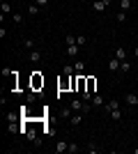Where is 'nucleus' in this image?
Wrapping results in <instances>:
<instances>
[{
    "mask_svg": "<svg viewBox=\"0 0 138 154\" xmlns=\"http://www.w3.org/2000/svg\"><path fill=\"white\" fill-rule=\"evenodd\" d=\"M113 0H94V2H92V9H94V12L97 14H101V12H106V9H108V5H111Z\"/></svg>",
    "mask_w": 138,
    "mask_h": 154,
    "instance_id": "obj_1",
    "label": "nucleus"
},
{
    "mask_svg": "<svg viewBox=\"0 0 138 154\" xmlns=\"http://www.w3.org/2000/svg\"><path fill=\"white\" fill-rule=\"evenodd\" d=\"M83 120H85V113H72V117H69V124L72 127H78V124H83Z\"/></svg>",
    "mask_w": 138,
    "mask_h": 154,
    "instance_id": "obj_2",
    "label": "nucleus"
},
{
    "mask_svg": "<svg viewBox=\"0 0 138 154\" xmlns=\"http://www.w3.org/2000/svg\"><path fill=\"white\" fill-rule=\"evenodd\" d=\"M90 103L94 106V108H104L106 106V99L101 94H92V99H90Z\"/></svg>",
    "mask_w": 138,
    "mask_h": 154,
    "instance_id": "obj_3",
    "label": "nucleus"
},
{
    "mask_svg": "<svg viewBox=\"0 0 138 154\" xmlns=\"http://www.w3.org/2000/svg\"><path fill=\"white\" fill-rule=\"evenodd\" d=\"M120 67H122V60H118V58L108 60V69H111L113 74H120Z\"/></svg>",
    "mask_w": 138,
    "mask_h": 154,
    "instance_id": "obj_4",
    "label": "nucleus"
},
{
    "mask_svg": "<svg viewBox=\"0 0 138 154\" xmlns=\"http://www.w3.org/2000/svg\"><path fill=\"white\" fill-rule=\"evenodd\" d=\"M32 88H44V76H41L39 71L32 74Z\"/></svg>",
    "mask_w": 138,
    "mask_h": 154,
    "instance_id": "obj_5",
    "label": "nucleus"
},
{
    "mask_svg": "<svg viewBox=\"0 0 138 154\" xmlns=\"http://www.w3.org/2000/svg\"><path fill=\"white\" fill-rule=\"evenodd\" d=\"M115 58H118V60H127V58H129V53H127L124 46H118V48H115Z\"/></svg>",
    "mask_w": 138,
    "mask_h": 154,
    "instance_id": "obj_6",
    "label": "nucleus"
},
{
    "mask_svg": "<svg viewBox=\"0 0 138 154\" xmlns=\"http://www.w3.org/2000/svg\"><path fill=\"white\" fill-rule=\"evenodd\" d=\"M124 101L129 103V106H136V108H138V97H136V94H131V92L124 97Z\"/></svg>",
    "mask_w": 138,
    "mask_h": 154,
    "instance_id": "obj_7",
    "label": "nucleus"
},
{
    "mask_svg": "<svg viewBox=\"0 0 138 154\" xmlns=\"http://www.w3.org/2000/svg\"><path fill=\"white\" fill-rule=\"evenodd\" d=\"M78 48H81L78 44H72V46H67V55H72V58H76V55H78Z\"/></svg>",
    "mask_w": 138,
    "mask_h": 154,
    "instance_id": "obj_8",
    "label": "nucleus"
},
{
    "mask_svg": "<svg viewBox=\"0 0 138 154\" xmlns=\"http://www.w3.org/2000/svg\"><path fill=\"white\" fill-rule=\"evenodd\" d=\"M74 71H76V74H83V71H85V62H83V60H76V62H74Z\"/></svg>",
    "mask_w": 138,
    "mask_h": 154,
    "instance_id": "obj_9",
    "label": "nucleus"
},
{
    "mask_svg": "<svg viewBox=\"0 0 138 154\" xmlns=\"http://www.w3.org/2000/svg\"><path fill=\"white\" fill-rule=\"evenodd\" d=\"M28 58H30V62L37 64V62L41 60V53H39V51H30V53H28Z\"/></svg>",
    "mask_w": 138,
    "mask_h": 154,
    "instance_id": "obj_10",
    "label": "nucleus"
},
{
    "mask_svg": "<svg viewBox=\"0 0 138 154\" xmlns=\"http://www.w3.org/2000/svg\"><path fill=\"white\" fill-rule=\"evenodd\" d=\"M106 110H108V113H111V110H115V108H120V101L118 99H113V101H106V106H104Z\"/></svg>",
    "mask_w": 138,
    "mask_h": 154,
    "instance_id": "obj_11",
    "label": "nucleus"
},
{
    "mask_svg": "<svg viewBox=\"0 0 138 154\" xmlns=\"http://www.w3.org/2000/svg\"><path fill=\"white\" fill-rule=\"evenodd\" d=\"M67 147H69V143H65V140H60L58 145H55V154H62V152H67Z\"/></svg>",
    "mask_w": 138,
    "mask_h": 154,
    "instance_id": "obj_12",
    "label": "nucleus"
},
{
    "mask_svg": "<svg viewBox=\"0 0 138 154\" xmlns=\"http://www.w3.org/2000/svg\"><path fill=\"white\" fill-rule=\"evenodd\" d=\"M28 14H30V16H37V14H39V5H37V2H30V7H28Z\"/></svg>",
    "mask_w": 138,
    "mask_h": 154,
    "instance_id": "obj_13",
    "label": "nucleus"
},
{
    "mask_svg": "<svg viewBox=\"0 0 138 154\" xmlns=\"http://www.w3.org/2000/svg\"><path fill=\"white\" fill-rule=\"evenodd\" d=\"M120 9H122V12H129V9H131V0H120Z\"/></svg>",
    "mask_w": 138,
    "mask_h": 154,
    "instance_id": "obj_14",
    "label": "nucleus"
},
{
    "mask_svg": "<svg viewBox=\"0 0 138 154\" xmlns=\"http://www.w3.org/2000/svg\"><path fill=\"white\" fill-rule=\"evenodd\" d=\"M0 12H2V16H5V14H12V7H9V2H5V0H2V5H0Z\"/></svg>",
    "mask_w": 138,
    "mask_h": 154,
    "instance_id": "obj_15",
    "label": "nucleus"
},
{
    "mask_svg": "<svg viewBox=\"0 0 138 154\" xmlns=\"http://www.w3.org/2000/svg\"><path fill=\"white\" fill-rule=\"evenodd\" d=\"M94 85H97V81H94V78L90 76V78H87V88H85V90H87V92H92V94H94Z\"/></svg>",
    "mask_w": 138,
    "mask_h": 154,
    "instance_id": "obj_16",
    "label": "nucleus"
},
{
    "mask_svg": "<svg viewBox=\"0 0 138 154\" xmlns=\"http://www.w3.org/2000/svg\"><path fill=\"white\" fill-rule=\"evenodd\" d=\"M23 46L28 51H35V39H23Z\"/></svg>",
    "mask_w": 138,
    "mask_h": 154,
    "instance_id": "obj_17",
    "label": "nucleus"
},
{
    "mask_svg": "<svg viewBox=\"0 0 138 154\" xmlns=\"http://www.w3.org/2000/svg\"><path fill=\"white\" fill-rule=\"evenodd\" d=\"M78 143H69V147H67V152H69V154H76V152H78Z\"/></svg>",
    "mask_w": 138,
    "mask_h": 154,
    "instance_id": "obj_18",
    "label": "nucleus"
},
{
    "mask_svg": "<svg viewBox=\"0 0 138 154\" xmlns=\"http://www.w3.org/2000/svg\"><path fill=\"white\" fill-rule=\"evenodd\" d=\"M108 115H111V120H115V122H118L120 117H122V113H120V108H115V110H111Z\"/></svg>",
    "mask_w": 138,
    "mask_h": 154,
    "instance_id": "obj_19",
    "label": "nucleus"
},
{
    "mask_svg": "<svg viewBox=\"0 0 138 154\" xmlns=\"http://www.w3.org/2000/svg\"><path fill=\"white\" fill-rule=\"evenodd\" d=\"M65 44H67V46L76 44V35H67V37H65Z\"/></svg>",
    "mask_w": 138,
    "mask_h": 154,
    "instance_id": "obj_20",
    "label": "nucleus"
},
{
    "mask_svg": "<svg viewBox=\"0 0 138 154\" xmlns=\"http://www.w3.org/2000/svg\"><path fill=\"white\" fill-rule=\"evenodd\" d=\"M26 101L28 103H35V101H37V94H35V92H28V94H26Z\"/></svg>",
    "mask_w": 138,
    "mask_h": 154,
    "instance_id": "obj_21",
    "label": "nucleus"
},
{
    "mask_svg": "<svg viewBox=\"0 0 138 154\" xmlns=\"http://www.w3.org/2000/svg\"><path fill=\"white\" fill-rule=\"evenodd\" d=\"M115 19H118V23H124V21H127V12H122V9H120Z\"/></svg>",
    "mask_w": 138,
    "mask_h": 154,
    "instance_id": "obj_22",
    "label": "nucleus"
},
{
    "mask_svg": "<svg viewBox=\"0 0 138 154\" xmlns=\"http://www.w3.org/2000/svg\"><path fill=\"white\" fill-rule=\"evenodd\" d=\"M12 21L16 26H21V23H23V16H21V14H12Z\"/></svg>",
    "mask_w": 138,
    "mask_h": 154,
    "instance_id": "obj_23",
    "label": "nucleus"
},
{
    "mask_svg": "<svg viewBox=\"0 0 138 154\" xmlns=\"http://www.w3.org/2000/svg\"><path fill=\"white\" fill-rule=\"evenodd\" d=\"M129 71V60H122V67H120V74H127Z\"/></svg>",
    "mask_w": 138,
    "mask_h": 154,
    "instance_id": "obj_24",
    "label": "nucleus"
},
{
    "mask_svg": "<svg viewBox=\"0 0 138 154\" xmlns=\"http://www.w3.org/2000/svg\"><path fill=\"white\" fill-rule=\"evenodd\" d=\"M60 115L62 117H72V106H69V108H60Z\"/></svg>",
    "mask_w": 138,
    "mask_h": 154,
    "instance_id": "obj_25",
    "label": "nucleus"
},
{
    "mask_svg": "<svg viewBox=\"0 0 138 154\" xmlns=\"http://www.w3.org/2000/svg\"><path fill=\"white\" fill-rule=\"evenodd\" d=\"M85 149H87V152H92V154H94V152H99V147L94 145V143H87V145H85Z\"/></svg>",
    "mask_w": 138,
    "mask_h": 154,
    "instance_id": "obj_26",
    "label": "nucleus"
},
{
    "mask_svg": "<svg viewBox=\"0 0 138 154\" xmlns=\"http://www.w3.org/2000/svg\"><path fill=\"white\" fill-rule=\"evenodd\" d=\"M76 44H78V46H85L87 44V37H81V35H78V37H76Z\"/></svg>",
    "mask_w": 138,
    "mask_h": 154,
    "instance_id": "obj_27",
    "label": "nucleus"
},
{
    "mask_svg": "<svg viewBox=\"0 0 138 154\" xmlns=\"http://www.w3.org/2000/svg\"><path fill=\"white\" fill-rule=\"evenodd\" d=\"M35 2H37V5H39V7H46V5H48V2H51V0H35Z\"/></svg>",
    "mask_w": 138,
    "mask_h": 154,
    "instance_id": "obj_28",
    "label": "nucleus"
},
{
    "mask_svg": "<svg viewBox=\"0 0 138 154\" xmlns=\"http://www.w3.org/2000/svg\"><path fill=\"white\" fill-rule=\"evenodd\" d=\"M133 58H138V46H136V48H133Z\"/></svg>",
    "mask_w": 138,
    "mask_h": 154,
    "instance_id": "obj_29",
    "label": "nucleus"
}]
</instances>
